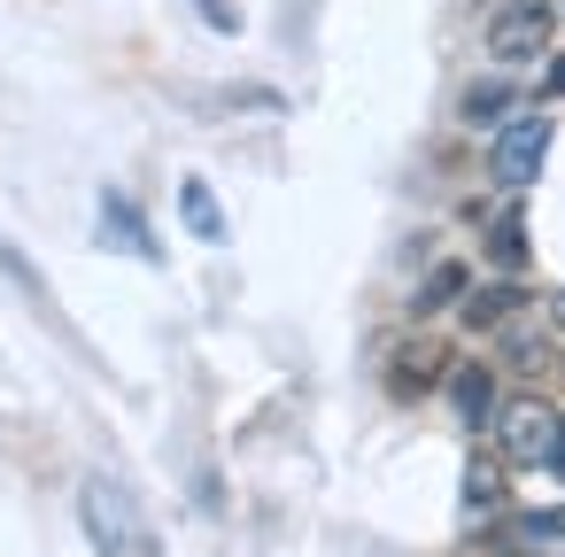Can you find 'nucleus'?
Listing matches in <instances>:
<instances>
[{
    "mask_svg": "<svg viewBox=\"0 0 565 557\" xmlns=\"http://www.w3.org/2000/svg\"><path fill=\"white\" fill-rule=\"evenodd\" d=\"M78 526H86L94 557H163V534L148 526V511L132 503V488L109 480V472L78 480Z\"/></svg>",
    "mask_w": 565,
    "mask_h": 557,
    "instance_id": "nucleus-1",
    "label": "nucleus"
},
{
    "mask_svg": "<svg viewBox=\"0 0 565 557\" xmlns=\"http://www.w3.org/2000/svg\"><path fill=\"white\" fill-rule=\"evenodd\" d=\"M565 449V410L542 403V395H519L495 410V457L503 464H526V472H550Z\"/></svg>",
    "mask_w": 565,
    "mask_h": 557,
    "instance_id": "nucleus-2",
    "label": "nucleus"
},
{
    "mask_svg": "<svg viewBox=\"0 0 565 557\" xmlns=\"http://www.w3.org/2000/svg\"><path fill=\"white\" fill-rule=\"evenodd\" d=\"M557 40V0H503L488 17V63L519 71V63H550Z\"/></svg>",
    "mask_w": 565,
    "mask_h": 557,
    "instance_id": "nucleus-3",
    "label": "nucleus"
},
{
    "mask_svg": "<svg viewBox=\"0 0 565 557\" xmlns=\"http://www.w3.org/2000/svg\"><path fill=\"white\" fill-rule=\"evenodd\" d=\"M542 163H550V117H519V125H503L495 148H488V179H495L503 194L534 186Z\"/></svg>",
    "mask_w": 565,
    "mask_h": 557,
    "instance_id": "nucleus-4",
    "label": "nucleus"
},
{
    "mask_svg": "<svg viewBox=\"0 0 565 557\" xmlns=\"http://www.w3.org/2000/svg\"><path fill=\"white\" fill-rule=\"evenodd\" d=\"M102 240H109V248H125V256H140V264H163V240L148 233L140 202H132V194H117V186H102Z\"/></svg>",
    "mask_w": 565,
    "mask_h": 557,
    "instance_id": "nucleus-5",
    "label": "nucleus"
},
{
    "mask_svg": "<svg viewBox=\"0 0 565 557\" xmlns=\"http://www.w3.org/2000/svg\"><path fill=\"white\" fill-rule=\"evenodd\" d=\"M449 410L465 418V433H488L495 426V372L488 364H449Z\"/></svg>",
    "mask_w": 565,
    "mask_h": 557,
    "instance_id": "nucleus-6",
    "label": "nucleus"
},
{
    "mask_svg": "<svg viewBox=\"0 0 565 557\" xmlns=\"http://www.w3.org/2000/svg\"><path fill=\"white\" fill-rule=\"evenodd\" d=\"M503 495H511V464H503L495 449H472V457H465V495H457V503H465V518H472V526H480V518H495V511H503Z\"/></svg>",
    "mask_w": 565,
    "mask_h": 557,
    "instance_id": "nucleus-7",
    "label": "nucleus"
},
{
    "mask_svg": "<svg viewBox=\"0 0 565 557\" xmlns=\"http://www.w3.org/2000/svg\"><path fill=\"white\" fill-rule=\"evenodd\" d=\"M519 310H526V287H511V279L465 294V325L472 333H503V325H519Z\"/></svg>",
    "mask_w": 565,
    "mask_h": 557,
    "instance_id": "nucleus-8",
    "label": "nucleus"
},
{
    "mask_svg": "<svg viewBox=\"0 0 565 557\" xmlns=\"http://www.w3.org/2000/svg\"><path fill=\"white\" fill-rule=\"evenodd\" d=\"M511 101H519V94H511L503 78H472V86L457 94V117H465V125H495V132H503V125H519V109H511Z\"/></svg>",
    "mask_w": 565,
    "mask_h": 557,
    "instance_id": "nucleus-9",
    "label": "nucleus"
},
{
    "mask_svg": "<svg viewBox=\"0 0 565 557\" xmlns=\"http://www.w3.org/2000/svg\"><path fill=\"white\" fill-rule=\"evenodd\" d=\"M179 217H186V233L194 240H225V210H217V194H210V179H179Z\"/></svg>",
    "mask_w": 565,
    "mask_h": 557,
    "instance_id": "nucleus-10",
    "label": "nucleus"
},
{
    "mask_svg": "<svg viewBox=\"0 0 565 557\" xmlns=\"http://www.w3.org/2000/svg\"><path fill=\"white\" fill-rule=\"evenodd\" d=\"M465 279H472V271H465V264H434V271H426V287H418V294H411V318H434V310H449V302H457V310H465V294H472V287H465Z\"/></svg>",
    "mask_w": 565,
    "mask_h": 557,
    "instance_id": "nucleus-11",
    "label": "nucleus"
},
{
    "mask_svg": "<svg viewBox=\"0 0 565 557\" xmlns=\"http://www.w3.org/2000/svg\"><path fill=\"white\" fill-rule=\"evenodd\" d=\"M503 534H511L519 549H565V503H557V511H511Z\"/></svg>",
    "mask_w": 565,
    "mask_h": 557,
    "instance_id": "nucleus-12",
    "label": "nucleus"
},
{
    "mask_svg": "<svg viewBox=\"0 0 565 557\" xmlns=\"http://www.w3.org/2000/svg\"><path fill=\"white\" fill-rule=\"evenodd\" d=\"M488 264H495V271H519V264H526V217H519V210H503V217L488 225Z\"/></svg>",
    "mask_w": 565,
    "mask_h": 557,
    "instance_id": "nucleus-13",
    "label": "nucleus"
},
{
    "mask_svg": "<svg viewBox=\"0 0 565 557\" xmlns=\"http://www.w3.org/2000/svg\"><path fill=\"white\" fill-rule=\"evenodd\" d=\"M434 372H441V356H434V341H411V349H403V364L387 372V387H395V395H418V387H426Z\"/></svg>",
    "mask_w": 565,
    "mask_h": 557,
    "instance_id": "nucleus-14",
    "label": "nucleus"
},
{
    "mask_svg": "<svg viewBox=\"0 0 565 557\" xmlns=\"http://www.w3.org/2000/svg\"><path fill=\"white\" fill-rule=\"evenodd\" d=\"M503 364L534 372V364H550V341H542L534 325H503Z\"/></svg>",
    "mask_w": 565,
    "mask_h": 557,
    "instance_id": "nucleus-15",
    "label": "nucleus"
},
{
    "mask_svg": "<svg viewBox=\"0 0 565 557\" xmlns=\"http://www.w3.org/2000/svg\"><path fill=\"white\" fill-rule=\"evenodd\" d=\"M194 17H202L210 32H241V9H233V0H194Z\"/></svg>",
    "mask_w": 565,
    "mask_h": 557,
    "instance_id": "nucleus-16",
    "label": "nucleus"
},
{
    "mask_svg": "<svg viewBox=\"0 0 565 557\" xmlns=\"http://www.w3.org/2000/svg\"><path fill=\"white\" fill-rule=\"evenodd\" d=\"M542 101H565V55H550V71H542Z\"/></svg>",
    "mask_w": 565,
    "mask_h": 557,
    "instance_id": "nucleus-17",
    "label": "nucleus"
},
{
    "mask_svg": "<svg viewBox=\"0 0 565 557\" xmlns=\"http://www.w3.org/2000/svg\"><path fill=\"white\" fill-rule=\"evenodd\" d=\"M557 318H565V294H557Z\"/></svg>",
    "mask_w": 565,
    "mask_h": 557,
    "instance_id": "nucleus-18",
    "label": "nucleus"
},
{
    "mask_svg": "<svg viewBox=\"0 0 565 557\" xmlns=\"http://www.w3.org/2000/svg\"><path fill=\"white\" fill-rule=\"evenodd\" d=\"M0 256H9V248H0ZM9 264H17V256H9Z\"/></svg>",
    "mask_w": 565,
    "mask_h": 557,
    "instance_id": "nucleus-19",
    "label": "nucleus"
}]
</instances>
